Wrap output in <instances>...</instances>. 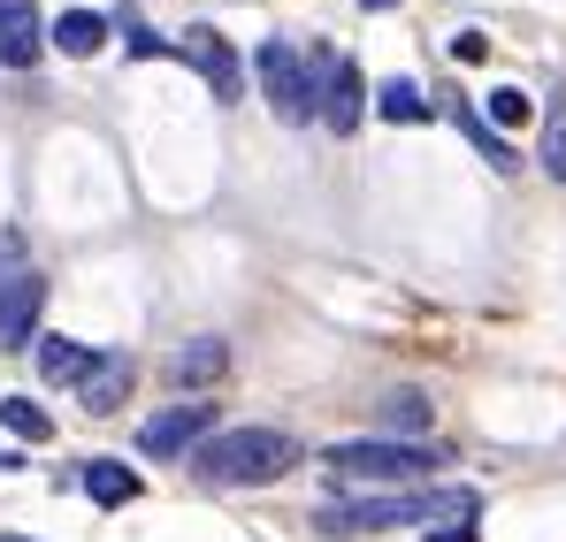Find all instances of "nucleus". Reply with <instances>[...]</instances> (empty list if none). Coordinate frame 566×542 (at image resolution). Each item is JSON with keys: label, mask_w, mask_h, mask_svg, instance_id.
<instances>
[{"label": "nucleus", "mask_w": 566, "mask_h": 542, "mask_svg": "<svg viewBox=\"0 0 566 542\" xmlns=\"http://www.w3.org/2000/svg\"><path fill=\"white\" fill-rule=\"evenodd\" d=\"M85 497L107 504V512L130 504V497H138V466H123V458H93V466H85Z\"/></svg>", "instance_id": "4468645a"}, {"label": "nucleus", "mask_w": 566, "mask_h": 542, "mask_svg": "<svg viewBox=\"0 0 566 542\" xmlns=\"http://www.w3.org/2000/svg\"><path fill=\"white\" fill-rule=\"evenodd\" d=\"M115 31H130V39H123L130 54H177V46H169V39H154V31H146L138 15H115Z\"/></svg>", "instance_id": "412c9836"}, {"label": "nucleus", "mask_w": 566, "mask_h": 542, "mask_svg": "<svg viewBox=\"0 0 566 542\" xmlns=\"http://www.w3.org/2000/svg\"><path fill=\"white\" fill-rule=\"evenodd\" d=\"M482 497L474 489H382V497H353V504H322L314 512V535L329 542H360V535H390V528H474Z\"/></svg>", "instance_id": "f257e3e1"}, {"label": "nucleus", "mask_w": 566, "mask_h": 542, "mask_svg": "<svg viewBox=\"0 0 566 542\" xmlns=\"http://www.w3.org/2000/svg\"><path fill=\"white\" fill-rule=\"evenodd\" d=\"M429 413H437V405H429L421 390H390V397H382V436L421 444V436H429Z\"/></svg>", "instance_id": "ddd939ff"}, {"label": "nucleus", "mask_w": 566, "mask_h": 542, "mask_svg": "<svg viewBox=\"0 0 566 542\" xmlns=\"http://www.w3.org/2000/svg\"><path fill=\"white\" fill-rule=\"evenodd\" d=\"M322 466H329L345 489L382 497V489H421V481L444 466V451H429V444H398V436H360V444L322 451Z\"/></svg>", "instance_id": "7ed1b4c3"}, {"label": "nucleus", "mask_w": 566, "mask_h": 542, "mask_svg": "<svg viewBox=\"0 0 566 542\" xmlns=\"http://www.w3.org/2000/svg\"><path fill=\"white\" fill-rule=\"evenodd\" d=\"M46 23L31 15V8H8V23H0V70H31L39 54H46Z\"/></svg>", "instance_id": "9b49d317"}, {"label": "nucleus", "mask_w": 566, "mask_h": 542, "mask_svg": "<svg viewBox=\"0 0 566 542\" xmlns=\"http://www.w3.org/2000/svg\"><path fill=\"white\" fill-rule=\"evenodd\" d=\"M207 436H214V397H177L169 413H154L138 428V451L146 458H191Z\"/></svg>", "instance_id": "39448f33"}, {"label": "nucleus", "mask_w": 566, "mask_h": 542, "mask_svg": "<svg viewBox=\"0 0 566 542\" xmlns=\"http://www.w3.org/2000/svg\"><path fill=\"white\" fill-rule=\"evenodd\" d=\"M329 62L337 54H298L291 39H261L253 70H261V92L283 123H322V85H329Z\"/></svg>", "instance_id": "20e7f679"}, {"label": "nucleus", "mask_w": 566, "mask_h": 542, "mask_svg": "<svg viewBox=\"0 0 566 542\" xmlns=\"http://www.w3.org/2000/svg\"><path fill=\"white\" fill-rule=\"evenodd\" d=\"M452 115H460V130H468L474 146H482V161H490V169H505V177H513V169H521V153H513V146H505V130H490V123H482V115H474V107H452Z\"/></svg>", "instance_id": "f3484780"}, {"label": "nucleus", "mask_w": 566, "mask_h": 542, "mask_svg": "<svg viewBox=\"0 0 566 542\" xmlns=\"http://www.w3.org/2000/svg\"><path fill=\"white\" fill-rule=\"evenodd\" d=\"M93 360H99V352L70 344V337H46V344H39V374H46V382H70V390H85Z\"/></svg>", "instance_id": "2eb2a0df"}, {"label": "nucleus", "mask_w": 566, "mask_h": 542, "mask_svg": "<svg viewBox=\"0 0 566 542\" xmlns=\"http://www.w3.org/2000/svg\"><path fill=\"white\" fill-rule=\"evenodd\" d=\"M376 115L382 123H429V92L413 77H390V85H376Z\"/></svg>", "instance_id": "dca6fc26"}, {"label": "nucleus", "mask_w": 566, "mask_h": 542, "mask_svg": "<svg viewBox=\"0 0 566 542\" xmlns=\"http://www.w3.org/2000/svg\"><path fill=\"white\" fill-rule=\"evenodd\" d=\"M0 23H8V0H0Z\"/></svg>", "instance_id": "5701e85b"}, {"label": "nucleus", "mask_w": 566, "mask_h": 542, "mask_svg": "<svg viewBox=\"0 0 566 542\" xmlns=\"http://www.w3.org/2000/svg\"><path fill=\"white\" fill-rule=\"evenodd\" d=\"M544 169L552 183H566V99H552V115H544Z\"/></svg>", "instance_id": "aec40b11"}, {"label": "nucleus", "mask_w": 566, "mask_h": 542, "mask_svg": "<svg viewBox=\"0 0 566 542\" xmlns=\"http://www.w3.org/2000/svg\"><path fill=\"white\" fill-rule=\"evenodd\" d=\"M130 374H138L130 352H99L93 374H85V390H77V397H85V413H115V405L130 397Z\"/></svg>", "instance_id": "1a4fd4ad"}, {"label": "nucleus", "mask_w": 566, "mask_h": 542, "mask_svg": "<svg viewBox=\"0 0 566 542\" xmlns=\"http://www.w3.org/2000/svg\"><path fill=\"white\" fill-rule=\"evenodd\" d=\"M0 421H8L23 444H39V436L54 428V421H46V405H31V397H0Z\"/></svg>", "instance_id": "6ab92c4d"}, {"label": "nucleus", "mask_w": 566, "mask_h": 542, "mask_svg": "<svg viewBox=\"0 0 566 542\" xmlns=\"http://www.w3.org/2000/svg\"><path fill=\"white\" fill-rule=\"evenodd\" d=\"M177 54H185L191 70L207 77V92H214V99H238V92H245V70H238V54H230V39H222L214 23H185Z\"/></svg>", "instance_id": "423d86ee"}, {"label": "nucleus", "mask_w": 566, "mask_h": 542, "mask_svg": "<svg viewBox=\"0 0 566 542\" xmlns=\"http://www.w3.org/2000/svg\"><path fill=\"white\" fill-rule=\"evenodd\" d=\"M107 31H115V23L93 15V8H62V15H54V46H62V54H77V62L107 46Z\"/></svg>", "instance_id": "f8f14e48"}, {"label": "nucleus", "mask_w": 566, "mask_h": 542, "mask_svg": "<svg viewBox=\"0 0 566 542\" xmlns=\"http://www.w3.org/2000/svg\"><path fill=\"white\" fill-rule=\"evenodd\" d=\"M39 306H46V275H31V268L0 275V352L39 337Z\"/></svg>", "instance_id": "0eeeda50"}, {"label": "nucleus", "mask_w": 566, "mask_h": 542, "mask_svg": "<svg viewBox=\"0 0 566 542\" xmlns=\"http://www.w3.org/2000/svg\"><path fill=\"white\" fill-rule=\"evenodd\" d=\"M360 107H368L360 62H353V54H337V62H329V85H322V123H329L337 138H353V130H360Z\"/></svg>", "instance_id": "6e6552de"}, {"label": "nucleus", "mask_w": 566, "mask_h": 542, "mask_svg": "<svg viewBox=\"0 0 566 542\" xmlns=\"http://www.w3.org/2000/svg\"><path fill=\"white\" fill-rule=\"evenodd\" d=\"M298 458H306L298 436H283V428H214L191 451V474L207 489H261V481H283Z\"/></svg>", "instance_id": "f03ea898"}, {"label": "nucleus", "mask_w": 566, "mask_h": 542, "mask_svg": "<svg viewBox=\"0 0 566 542\" xmlns=\"http://www.w3.org/2000/svg\"><path fill=\"white\" fill-rule=\"evenodd\" d=\"M169 374H177V390H207V382L230 374V344H222V337H191L185 352L169 360Z\"/></svg>", "instance_id": "9d476101"}, {"label": "nucleus", "mask_w": 566, "mask_h": 542, "mask_svg": "<svg viewBox=\"0 0 566 542\" xmlns=\"http://www.w3.org/2000/svg\"><path fill=\"white\" fill-rule=\"evenodd\" d=\"M482 54H490V39H482V31H460V39H452V62H482Z\"/></svg>", "instance_id": "4be33fe9"}, {"label": "nucleus", "mask_w": 566, "mask_h": 542, "mask_svg": "<svg viewBox=\"0 0 566 542\" xmlns=\"http://www.w3.org/2000/svg\"><path fill=\"white\" fill-rule=\"evenodd\" d=\"M528 115H536V99L521 85H490V130H521Z\"/></svg>", "instance_id": "a211bd4d"}, {"label": "nucleus", "mask_w": 566, "mask_h": 542, "mask_svg": "<svg viewBox=\"0 0 566 542\" xmlns=\"http://www.w3.org/2000/svg\"><path fill=\"white\" fill-rule=\"evenodd\" d=\"M0 542H23V535H0Z\"/></svg>", "instance_id": "b1692460"}]
</instances>
